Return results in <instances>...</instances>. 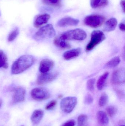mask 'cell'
<instances>
[{
    "label": "cell",
    "mask_w": 125,
    "mask_h": 126,
    "mask_svg": "<svg viewBox=\"0 0 125 126\" xmlns=\"http://www.w3.org/2000/svg\"><path fill=\"white\" fill-rule=\"evenodd\" d=\"M34 61V58L31 55H26L20 57L12 65V74L17 75L22 73L30 68Z\"/></svg>",
    "instance_id": "obj_1"
},
{
    "label": "cell",
    "mask_w": 125,
    "mask_h": 126,
    "mask_svg": "<svg viewBox=\"0 0 125 126\" xmlns=\"http://www.w3.org/2000/svg\"><path fill=\"white\" fill-rule=\"evenodd\" d=\"M56 32L53 25L48 24L41 27L34 34V38L40 41L52 38L56 35Z\"/></svg>",
    "instance_id": "obj_2"
},
{
    "label": "cell",
    "mask_w": 125,
    "mask_h": 126,
    "mask_svg": "<svg viewBox=\"0 0 125 126\" xmlns=\"http://www.w3.org/2000/svg\"><path fill=\"white\" fill-rule=\"evenodd\" d=\"M61 37L64 40H83L86 38L87 35L86 32L80 29L69 30L62 34Z\"/></svg>",
    "instance_id": "obj_3"
},
{
    "label": "cell",
    "mask_w": 125,
    "mask_h": 126,
    "mask_svg": "<svg viewBox=\"0 0 125 126\" xmlns=\"http://www.w3.org/2000/svg\"><path fill=\"white\" fill-rule=\"evenodd\" d=\"M104 33L100 30L93 31L91 35V40L86 48V52L91 51L95 47L102 43L105 39Z\"/></svg>",
    "instance_id": "obj_4"
},
{
    "label": "cell",
    "mask_w": 125,
    "mask_h": 126,
    "mask_svg": "<svg viewBox=\"0 0 125 126\" xmlns=\"http://www.w3.org/2000/svg\"><path fill=\"white\" fill-rule=\"evenodd\" d=\"M105 20V17L98 15H91L87 16L84 20V24L93 28L101 26Z\"/></svg>",
    "instance_id": "obj_5"
},
{
    "label": "cell",
    "mask_w": 125,
    "mask_h": 126,
    "mask_svg": "<svg viewBox=\"0 0 125 126\" xmlns=\"http://www.w3.org/2000/svg\"><path fill=\"white\" fill-rule=\"evenodd\" d=\"M78 103L75 97H68L63 98L60 103V108L64 112L70 113L73 111Z\"/></svg>",
    "instance_id": "obj_6"
},
{
    "label": "cell",
    "mask_w": 125,
    "mask_h": 126,
    "mask_svg": "<svg viewBox=\"0 0 125 126\" xmlns=\"http://www.w3.org/2000/svg\"><path fill=\"white\" fill-rule=\"evenodd\" d=\"M31 95L35 100L42 101L48 99L50 97V94L49 91L45 88L37 87L32 90Z\"/></svg>",
    "instance_id": "obj_7"
},
{
    "label": "cell",
    "mask_w": 125,
    "mask_h": 126,
    "mask_svg": "<svg viewBox=\"0 0 125 126\" xmlns=\"http://www.w3.org/2000/svg\"><path fill=\"white\" fill-rule=\"evenodd\" d=\"M58 75L57 72L42 73L38 75L36 83L39 85H43L54 80Z\"/></svg>",
    "instance_id": "obj_8"
},
{
    "label": "cell",
    "mask_w": 125,
    "mask_h": 126,
    "mask_svg": "<svg viewBox=\"0 0 125 126\" xmlns=\"http://www.w3.org/2000/svg\"><path fill=\"white\" fill-rule=\"evenodd\" d=\"M125 70L124 68H120L116 70L112 76V83L115 85H120L125 83Z\"/></svg>",
    "instance_id": "obj_9"
},
{
    "label": "cell",
    "mask_w": 125,
    "mask_h": 126,
    "mask_svg": "<svg viewBox=\"0 0 125 126\" xmlns=\"http://www.w3.org/2000/svg\"><path fill=\"white\" fill-rule=\"evenodd\" d=\"M26 90L23 87H17L13 90L12 103L16 104L24 101L25 97Z\"/></svg>",
    "instance_id": "obj_10"
},
{
    "label": "cell",
    "mask_w": 125,
    "mask_h": 126,
    "mask_svg": "<svg viewBox=\"0 0 125 126\" xmlns=\"http://www.w3.org/2000/svg\"><path fill=\"white\" fill-rule=\"evenodd\" d=\"M79 23V20L71 17H66L60 19L57 22V25L61 27L75 26Z\"/></svg>",
    "instance_id": "obj_11"
},
{
    "label": "cell",
    "mask_w": 125,
    "mask_h": 126,
    "mask_svg": "<svg viewBox=\"0 0 125 126\" xmlns=\"http://www.w3.org/2000/svg\"><path fill=\"white\" fill-rule=\"evenodd\" d=\"M54 65V62L51 60L44 59L40 62L39 70L41 73H46L51 70Z\"/></svg>",
    "instance_id": "obj_12"
},
{
    "label": "cell",
    "mask_w": 125,
    "mask_h": 126,
    "mask_svg": "<svg viewBox=\"0 0 125 126\" xmlns=\"http://www.w3.org/2000/svg\"><path fill=\"white\" fill-rule=\"evenodd\" d=\"M50 18V16L48 14L39 15L36 17L34 22V26L36 28H39L43 24L47 23Z\"/></svg>",
    "instance_id": "obj_13"
},
{
    "label": "cell",
    "mask_w": 125,
    "mask_h": 126,
    "mask_svg": "<svg viewBox=\"0 0 125 126\" xmlns=\"http://www.w3.org/2000/svg\"><path fill=\"white\" fill-rule=\"evenodd\" d=\"M81 53L80 48L73 49L65 52L63 54L64 59L66 60H70L79 57Z\"/></svg>",
    "instance_id": "obj_14"
},
{
    "label": "cell",
    "mask_w": 125,
    "mask_h": 126,
    "mask_svg": "<svg viewBox=\"0 0 125 126\" xmlns=\"http://www.w3.org/2000/svg\"><path fill=\"white\" fill-rule=\"evenodd\" d=\"M44 111L42 110L38 109L34 111L31 117V121L34 125H38L44 116Z\"/></svg>",
    "instance_id": "obj_15"
},
{
    "label": "cell",
    "mask_w": 125,
    "mask_h": 126,
    "mask_svg": "<svg viewBox=\"0 0 125 126\" xmlns=\"http://www.w3.org/2000/svg\"><path fill=\"white\" fill-rule=\"evenodd\" d=\"M117 25V21L115 18H112L106 22L103 30L106 32H111L116 29Z\"/></svg>",
    "instance_id": "obj_16"
},
{
    "label": "cell",
    "mask_w": 125,
    "mask_h": 126,
    "mask_svg": "<svg viewBox=\"0 0 125 126\" xmlns=\"http://www.w3.org/2000/svg\"><path fill=\"white\" fill-rule=\"evenodd\" d=\"M54 43L55 46L62 49H69L71 48L70 44L67 41L63 39L61 35L57 37L54 40Z\"/></svg>",
    "instance_id": "obj_17"
},
{
    "label": "cell",
    "mask_w": 125,
    "mask_h": 126,
    "mask_svg": "<svg viewBox=\"0 0 125 126\" xmlns=\"http://www.w3.org/2000/svg\"><path fill=\"white\" fill-rule=\"evenodd\" d=\"M98 122L101 125H107L109 122V119L107 114L103 111H99L97 114Z\"/></svg>",
    "instance_id": "obj_18"
},
{
    "label": "cell",
    "mask_w": 125,
    "mask_h": 126,
    "mask_svg": "<svg viewBox=\"0 0 125 126\" xmlns=\"http://www.w3.org/2000/svg\"><path fill=\"white\" fill-rule=\"evenodd\" d=\"M109 75L108 72H106L100 77L97 83V88L98 90H102L105 87Z\"/></svg>",
    "instance_id": "obj_19"
},
{
    "label": "cell",
    "mask_w": 125,
    "mask_h": 126,
    "mask_svg": "<svg viewBox=\"0 0 125 126\" xmlns=\"http://www.w3.org/2000/svg\"><path fill=\"white\" fill-rule=\"evenodd\" d=\"M90 5L92 8L96 9L104 7L108 5V0H90Z\"/></svg>",
    "instance_id": "obj_20"
},
{
    "label": "cell",
    "mask_w": 125,
    "mask_h": 126,
    "mask_svg": "<svg viewBox=\"0 0 125 126\" xmlns=\"http://www.w3.org/2000/svg\"><path fill=\"white\" fill-rule=\"evenodd\" d=\"M120 61L121 60L119 57H114L106 64L104 67L106 69H112L114 68L120 63Z\"/></svg>",
    "instance_id": "obj_21"
},
{
    "label": "cell",
    "mask_w": 125,
    "mask_h": 126,
    "mask_svg": "<svg viewBox=\"0 0 125 126\" xmlns=\"http://www.w3.org/2000/svg\"><path fill=\"white\" fill-rule=\"evenodd\" d=\"M8 67L7 57L2 50H0V68L7 69Z\"/></svg>",
    "instance_id": "obj_22"
},
{
    "label": "cell",
    "mask_w": 125,
    "mask_h": 126,
    "mask_svg": "<svg viewBox=\"0 0 125 126\" xmlns=\"http://www.w3.org/2000/svg\"><path fill=\"white\" fill-rule=\"evenodd\" d=\"M88 121V117L86 115L81 114L78 118V126H86Z\"/></svg>",
    "instance_id": "obj_23"
},
{
    "label": "cell",
    "mask_w": 125,
    "mask_h": 126,
    "mask_svg": "<svg viewBox=\"0 0 125 126\" xmlns=\"http://www.w3.org/2000/svg\"><path fill=\"white\" fill-rule=\"evenodd\" d=\"M106 111L107 115L112 117L116 114L117 109L114 106H109L106 108Z\"/></svg>",
    "instance_id": "obj_24"
},
{
    "label": "cell",
    "mask_w": 125,
    "mask_h": 126,
    "mask_svg": "<svg viewBox=\"0 0 125 126\" xmlns=\"http://www.w3.org/2000/svg\"><path fill=\"white\" fill-rule=\"evenodd\" d=\"M19 34V30L18 28L15 29L12 31L8 36V40L9 42H11L16 38Z\"/></svg>",
    "instance_id": "obj_25"
},
{
    "label": "cell",
    "mask_w": 125,
    "mask_h": 126,
    "mask_svg": "<svg viewBox=\"0 0 125 126\" xmlns=\"http://www.w3.org/2000/svg\"><path fill=\"white\" fill-rule=\"evenodd\" d=\"M108 101V97L107 94L103 93L101 95L99 100V105L100 107H103L107 104Z\"/></svg>",
    "instance_id": "obj_26"
},
{
    "label": "cell",
    "mask_w": 125,
    "mask_h": 126,
    "mask_svg": "<svg viewBox=\"0 0 125 126\" xmlns=\"http://www.w3.org/2000/svg\"><path fill=\"white\" fill-rule=\"evenodd\" d=\"M45 4L49 6H57L59 5L61 0H42Z\"/></svg>",
    "instance_id": "obj_27"
},
{
    "label": "cell",
    "mask_w": 125,
    "mask_h": 126,
    "mask_svg": "<svg viewBox=\"0 0 125 126\" xmlns=\"http://www.w3.org/2000/svg\"><path fill=\"white\" fill-rule=\"evenodd\" d=\"M95 79H91L88 80L87 83V89L90 92H92L94 90L95 83Z\"/></svg>",
    "instance_id": "obj_28"
},
{
    "label": "cell",
    "mask_w": 125,
    "mask_h": 126,
    "mask_svg": "<svg viewBox=\"0 0 125 126\" xmlns=\"http://www.w3.org/2000/svg\"><path fill=\"white\" fill-rule=\"evenodd\" d=\"M57 104V101L55 100H53L50 101L45 107V109L47 110H53L56 106Z\"/></svg>",
    "instance_id": "obj_29"
},
{
    "label": "cell",
    "mask_w": 125,
    "mask_h": 126,
    "mask_svg": "<svg viewBox=\"0 0 125 126\" xmlns=\"http://www.w3.org/2000/svg\"><path fill=\"white\" fill-rule=\"evenodd\" d=\"M93 101V98L90 94L87 95L84 98V103L87 105H89L92 103Z\"/></svg>",
    "instance_id": "obj_30"
},
{
    "label": "cell",
    "mask_w": 125,
    "mask_h": 126,
    "mask_svg": "<svg viewBox=\"0 0 125 126\" xmlns=\"http://www.w3.org/2000/svg\"><path fill=\"white\" fill-rule=\"evenodd\" d=\"M75 121L73 120H71L68 121L61 126H75Z\"/></svg>",
    "instance_id": "obj_31"
},
{
    "label": "cell",
    "mask_w": 125,
    "mask_h": 126,
    "mask_svg": "<svg viewBox=\"0 0 125 126\" xmlns=\"http://www.w3.org/2000/svg\"><path fill=\"white\" fill-rule=\"evenodd\" d=\"M125 0H121L120 1V6L122 9L124 13H125Z\"/></svg>",
    "instance_id": "obj_32"
},
{
    "label": "cell",
    "mask_w": 125,
    "mask_h": 126,
    "mask_svg": "<svg viewBox=\"0 0 125 126\" xmlns=\"http://www.w3.org/2000/svg\"><path fill=\"white\" fill-rule=\"evenodd\" d=\"M116 93H117V95L119 97L122 98L124 97V93L121 90H117L116 91Z\"/></svg>",
    "instance_id": "obj_33"
},
{
    "label": "cell",
    "mask_w": 125,
    "mask_h": 126,
    "mask_svg": "<svg viewBox=\"0 0 125 126\" xmlns=\"http://www.w3.org/2000/svg\"><path fill=\"white\" fill-rule=\"evenodd\" d=\"M119 29L120 30L122 31V32H125V24L124 23H120V24L119 25Z\"/></svg>",
    "instance_id": "obj_34"
},
{
    "label": "cell",
    "mask_w": 125,
    "mask_h": 126,
    "mask_svg": "<svg viewBox=\"0 0 125 126\" xmlns=\"http://www.w3.org/2000/svg\"><path fill=\"white\" fill-rule=\"evenodd\" d=\"M2 104V101L1 100H0V108L1 106V105Z\"/></svg>",
    "instance_id": "obj_35"
},
{
    "label": "cell",
    "mask_w": 125,
    "mask_h": 126,
    "mask_svg": "<svg viewBox=\"0 0 125 126\" xmlns=\"http://www.w3.org/2000/svg\"><path fill=\"white\" fill-rule=\"evenodd\" d=\"M62 95H59L58 97L59 98H62Z\"/></svg>",
    "instance_id": "obj_36"
},
{
    "label": "cell",
    "mask_w": 125,
    "mask_h": 126,
    "mask_svg": "<svg viewBox=\"0 0 125 126\" xmlns=\"http://www.w3.org/2000/svg\"><path fill=\"white\" fill-rule=\"evenodd\" d=\"M1 16V12H0V16Z\"/></svg>",
    "instance_id": "obj_37"
},
{
    "label": "cell",
    "mask_w": 125,
    "mask_h": 126,
    "mask_svg": "<svg viewBox=\"0 0 125 126\" xmlns=\"http://www.w3.org/2000/svg\"></svg>",
    "instance_id": "obj_38"
},
{
    "label": "cell",
    "mask_w": 125,
    "mask_h": 126,
    "mask_svg": "<svg viewBox=\"0 0 125 126\" xmlns=\"http://www.w3.org/2000/svg\"></svg>",
    "instance_id": "obj_39"
}]
</instances>
